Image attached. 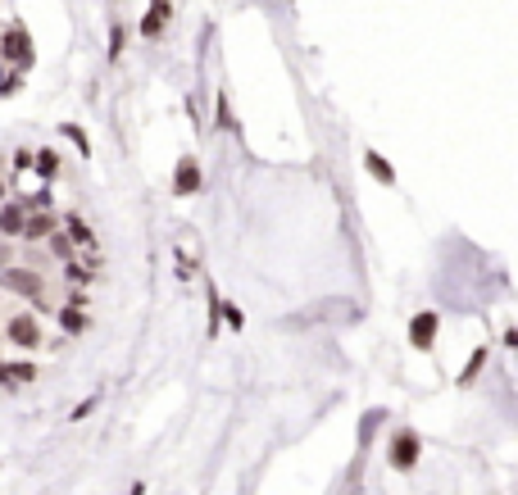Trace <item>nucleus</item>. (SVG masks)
Segmentation results:
<instances>
[{"instance_id":"19","label":"nucleus","mask_w":518,"mask_h":495,"mask_svg":"<svg viewBox=\"0 0 518 495\" xmlns=\"http://www.w3.org/2000/svg\"><path fill=\"white\" fill-rule=\"evenodd\" d=\"M123 55V23H109V59Z\"/></svg>"},{"instance_id":"15","label":"nucleus","mask_w":518,"mask_h":495,"mask_svg":"<svg viewBox=\"0 0 518 495\" xmlns=\"http://www.w3.org/2000/svg\"><path fill=\"white\" fill-rule=\"evenodd\" d=\"M364 164H368V173H373L377 182H387V187H391V182H396V168H391V164H387V159H382V155H368Z\"/></svg>"},{"instance_id":"1","label":"nucleus","mask_w":518,"mask_h":495,"mask_svg":"<svg viewBox=\"0 0 518 495\" xmlns=\"http://www.w3.org/2000/svg\"><path fill=\"white\" fill-rule=\"evenodd\" d=\"M0 59H5V64H14L19 73L32 68L36 51H32V36H28V28H23V23H9V28L0 32Z\"/></svg>"},{"instance_id":"25","label":"nucleus","mask_w":518,"mask_h":495,"mask_svg":"<svg viewBox=\"0 0 518 495\" xmlns=\"http://www.w3.org/2000/svg\"><path fill=\"white\" fill-rule=\"evenodd\" d=\"M68 305H78V309H86V305H91V295H86V291H68Z\"/></svg>"},{"instance_id":"7","label":"nucleus","mask_w":518,"mask_h":495,"mask_svg":"<svg viewBox=\"0 0 518 495\" xmlns=\"http://www.w3.org/2000/svg\"><path fill=\"white\" fill-rule=\"evenodd\" d=\"M23 218H28V209H23L14 195H9V200H0V237H5V241H19L23 237Z\"/></svg>"},{"instance_id":"21","label":"nucleus","mask_w":518,"mask_h":495,"mask_svg":"<svg viewBox=\"0 0 518 495\" xmlns=\"http://www.w3.org/2000/svg\"><path fill=\"white\" fill-rule=\"evenodd\" d=\"M9 264H14V241L0 237V268H9Z\"/></svg>"},{"instance_id":"18","label":"nucleus","mask_w":518,"mask_h":495,"mask_svg":"<svg viewBox=\"0 0 518 495\" xmlns=\"http://www.w3.org/2000/svg\"><path fill=\"white\" fill-rule=\"evenodd\" d=\"M9 382H36V364H9Z\"/></svg>"},{"instance_id":"13","label":"nucleus","mask_w":518,"mask_h":495,"mask_svg":"<svg viewBox=\"0 0 518 495\" xmlns=\"http://www.w3.org/2000/svg\"><path fill=\"white\" fill-rule=\"evenodd\" d=\"M32 168L41 173V182H51L55 173H59V155L51 150V146H46V150H32Z\"/></svg>"},{"instance_id":"14","label":"nucleus","mask_w":518,"mask_h":495,"mask_svg":"<svg viewBox=\"0 0 518 495\" xmlns=\"http://www.w3.org/2000/svg\"><path fill=\"white\" fill-rule=\"evenodd\" d=\"M487 354H491V345H477L473 354H468V364H464V373H459V387H468L477 373H482V364H487Z\"/></svg>"},{"instance_id":"9","label":"nucleus","mask_w":518,"mask_h":495,"mask_svg":"<svg viewBox=\"0 0 518 495\" xmlns=\"http://www.w3.org/2000/svg\"><path fill=\"white\" fill-rule=\"evenodd\" d=\"M195 191H200V164L187 155L178 164V173H173V195H195Z\"/></svg>"},{"instance_id":"4","label":"nucleus","mask_w":518,"mask_h":495,"mask_svg":"<svg viewBox=\"0 0 518 495\" xmlns=\"http://www.w3.org/2000/svg\"><path fill=\"white\" fill-rule=\"evenodd\" d=\"M59 228V218L51 214V209H28V218H23V245H41L46 237H51V232Z\"/></svg>"},{"instance_id":"8","label":"nucleus","mask_w":518,"mask_h":495,"mask_svg":"<svg viewBox=\"0 0 518 495\" xmlns=\"http://www.w3.org/2000/svg\"><path fill=\"white\" fill-rule=\"evenodd\" d=\"M59 228H64V237L78 245V250H96V232H91V223H86L82 214H64Z\"/></svg>"},{"instance_id":"24","label":"nucleus","mask_w":518,"mask_h":495,"mask_svg":"<svg viewBox=\"0 0 518 495\" xmlns=\"http://www.w3.org/2000/svg\"><path fill=\"white\" fill-rule=\"evenodd\" d=\"M218 123H223V128H232V114H228V96H218Z\"/></svg>"},{"instance_id":"28","label":"nucleus","mask_w":518,"mask_h":495,"mask_svg":"<svg viewBox=\"0 0 518 495\" xmlns=\"http://www.w3.org/2000/svg\"><path fill=\"white\" fill-rule=\"evenodd\" d=\"M0 341H5V337H0Z\"/></svg>"},{"instance_id":"5","label":"nucleus","mask_w":518,"mask_h":495,"mask_svg":"<svg viewBox=\"0 0 518 495\" xmlns=\"http://www.w3.org/2000/svg\"><path fill=\"white\" fill-rule=\"evenodd\" d=\"M418 432H396V441H391V468H396V473H410V468L418 464Z\"/></svg>"},{"instance_id":"22","label":"nucleus","mask_w":518,"mask_h":495,"mask_svg":"<svg viewBox=\"0 0 518 495\" xmlns=\"http://www.w3.org/2000/svg\"><path fill=\"white\" fill-rule=\"evenodd\" d=\"M91 409H96V395H91V400H82V404H78V409H73L68 418H73V423H82V418H86V414H91Z\"/></svg>"},{"instance_id":"6","label":"nucleus","mask_w":518,"mask_h":495,"mask_svg":"<svg viewBox=\"0 0 518 495\" xmlns=\"http://www.w3.org/2000/svg\"><path fill=\"white\" fill-rule=\"evenodd\" d=\"M437 323H441V318L432 314V309L414 314V323H410V345H414V350H432V345H437Z\"/></svg>"},{"instance_id":"26","label":"nucleus","mask_w":518,"mask_h":495,"mask_svg":"<svg viewBox=\"0 0 518 495\" xmlns=\"http://www.w3.org/2000/svg\"><path fill=\"white\" fill-rule=\"evenodd\" d=\"M504 345H514V350H518V327H509V332H504Z\"/></svg>"},{"instance_id":"16","label":"nucleus","mask_w":518,"mask_h":495,"mask_svg":"<svg viewBox=\"0 0 518 495\" xmlns=\"http://www.w3.org/2000/svg\"><path fill=\"white\" fill-rule=\"evenodd\" d=\"M218 318H228V327H232V332H241V327H245V314H241V309L232 305V300L218 305Z\"/></svg>"},{"instance_id":"12","label":"nucleus","mask_w":518,"mask_h":495,"mask_svg":"<svg viewBox=\"0 0 518 495\" xmlns=\"http://www.w3.org/2000/svg\"><path fill=\"white\" fill-rule=\"evenodd\" d=\"M46 250H51V259H59V264H68V259H78V245H73L64 237V228H55L51 237H46Z\"/></svg>"},{"instance_id":"2","label":"nucleus","mask_w":518,"mask_h":495,"mask_svg":"<svg viewBox=\"0 0 518 495\" xmlns=\"http://www.w3.org/2000/svg\"><path fill=\"white\" fill-rule=\"evenodd\" d=\"M0 291H14L23 300H36V295H46V277H41V268H32V264H9V268H0Z\"/></svg>"},{"instance_id":"27","label":"nucleus","mask_w":518,"mask_h":495,"mask_svg":"<svg viewBox=\"0 0 518 495\" xmlns=\"http://www.w3.org/2000/svg\"><path fill=\"white\" fill-rule=\"evenodd\" d=\"M0 200H9V182L5 178H0Z\"/></svg>"},{"instance_id":"10","label":"nucleus","mask_w":518,"mask_h":495,"mask_svg":"<svg viewBox=\"0 0 518 495\" xmlns=\"http://www.w3.org/2000/svg\"><path fill=\"white\" fill-rule=\"evenodd\" d=\"M168 0H151V9H146V19H141V36L146 41H155L159 32H164V23H168Z\"/></svg>"},{"instance_id":"17","label":"nucleus","mask_w":518,"mask_h":495,"mask_svg":"<svg viewBox=\"0 0 518 495\" xmlns=\"http://www.w3.org/2000/svg\"><path fill=\"white\" fill-rule=\"evenodd\" d=\"M64 137H68L73 146H78L82 155H91V141H86V132H82V128H73V123H64Z\"/></svg>"},{"instance_id":"23","label":"nucleus","mask_w":518,"mask_h":495,"mask_svg":"<svg viewBox=\"0 0 518 495\" xmlns=\"http://www.w3.org/2000/svg\"><path fill=\"white\" fill-rule=\"evenodd\" d=\"M14 168H19V173L32 168V150H14Z\"/></svg>"},{"instance_id":"20","label":"nucleus","mask_w":518,"mask_h":495,"mask_svg":"<svg viewBox=\"0 0 518 495\" xmlns=\"http://www.w3.org/2000/svg\"><path fill=\"white\" fill-rule=\"evenodd\" d=\"M218 305H223V295L209 291V337H218Z\"/></svg>"},{"instance_id":"3","label":"nucleus","mask_w":518,"mask_h":495,"mask_svg":"<svg viewBox=\"0 0 518 495\" xmlns=\"http://www.w3.org/2000/svg\"><path fill=\"white\" fill-rule=\"evenodd\" d=\"M9 345H19V350H36L41 345V318L32 314V309H23V314H14L5 323V332H0Z\"/></svg>"},{"instance_id":"11","label":"nucleus","mask_w":518,"mask_h":495,"mask_svg":"<svg viewBox=\"0 0 518 495\" xmlns=\"http://www.w3.org/2000/svg\"><path fill=\"white\" fill-rule=\"evenodd\" d=\"M55 323L64 327L68 337H82V332H86V314H82L78 305H64V309H55Z\"/></svg>"}]
</instances>
